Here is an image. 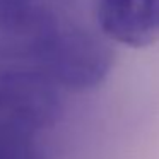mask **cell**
I'll return each mask as SVG.
<instances>
[{
	"label": "cell",
	"mask_w": 159,
	"mask_h": 159,
	"mask_svg": "<svg viewBox=\"0 0 159 159\" xmlns=\"http://www.w3.org/2000/svg\"><path fill=\"white\" fill-rule=\"evenodd\" d=\"M113 50L99 36L79 28H57L33 60L34 69L57 87L89 91L108 77Z\"/></svg>",
	"instance_id": "cell-1"
},
{
	"label": "cell",
	"mask_w": 159,
	"mask_h": 159,
	"mask_svg": "<svg viewBox=\"0 0 159 159\" xmlns=\"http://www.w3.org/2000/svg\"><path fill=\"white\" fill-rule=\"evenodd\" d=\"M57 86L33 69H0V121L38 135L60 116Z\"/></svg>",
	"instance_id": "cell-2"
},
{
	"label": "cell",
	"mask_w": 159,
	"mask_h": 159,
	"mask_svg": "<svg viewBox=\"0 0 159 159\" xmlns=\"http://www.w3.org/2000/svg\"><path fill=\"white\" fill-rule=\"evenodd\" d=\"M58 22L36 0H0V58L34 60Z\"/></svg>",
	"instance_id": "cell-3"
},
{
	"label": "cell",
	"mask_w": 159,
	"mask_h": 159,
	"mask_svg": "<svg viewBox=\"0 0 159 159\" xmlns=\"http://www.w3.org/2000/svg\"><path fill=\"white\" fill-rule=\"evenodd\" d=\"M98 22L113 41L149 46L159 39V0H98Z\"/></svg>",
	"instance_id": "cell-4"
},
{
	"label": "cell",
	"mask_w": 159,
	"mask_h": 159,
	"mask_svg": "<svg viewBox=\"0 0 159 159\" xmlns=\"http://www.w3.org/2000/svg\"><path fill=\"white\" fill-rule=\"evenodd\" d=\"M0 159H46L36 135L0 121Z\"/></svg>",
	"instance_id": "cell-5"
}]
</instances>
